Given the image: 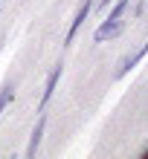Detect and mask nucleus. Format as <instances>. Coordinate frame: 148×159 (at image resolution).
Instances as JSON below:
<instances>
[{"mask_svg": "<svg viewBox=\"0 0 148 159\" xmlns=\"http://www.w3.org/2000/svg\"><path fill=\"white\" fill-rule=\"evenodd\" d=\"M142 159H148V148H145V151H142Z\"/></svg>", "mask_w": 148, "mask_h": 159, "instance_id": "9", "label": "nucleus"}, {"mask_svg": "<svg viewBox=\"0 0 148 159\" xmlns=\"http://www.w3.org/2000/svg\"><path fill=\"white\" fill-rule=\"evenodd\" d=\"M128 6H131V0H116V3L110 6V12H107L105 17H125V12H128Z\"/></svg>", "mask_w": 148, "mask_h": 159, "instance_id": "7", "label": "nucleus"}, {"mask_svg": "<svg viewBox=\"0 0 148 159\" xmlns=\"http://www.w3.org/2000/svg\"><path fill=\"white\" fill-rule=\"evenodd\" d=\"M61 75H64V61H58V64H55V67L50 70L47 81H44V90H41V98H38V113L50 107V101H52V96H55V90H58Z\"/></svg>", "mask_w": 148, "mask_h": 159, "instance_id": "2", "label": "nucleus"}, {"mask_svg": "<svg viewBox=\"0 0 148 159\" xmlns=\"http://www.w3.org/2000/svg\"><path fill=\"white\" fill-rule=\"evenodd\" d=\"M12 101H15V84L6 81L3 87H0V116H3V110L12 104Z\"/></svg>", "mask_w": 148, "mask_h": 159, "instance_id": "6", "label": "nucleus"}, {"mask_svg": "<svg viewBox=\"0 0 148 159\" xmlns=\"http://www.w3.org/2000/svg\"><path fill=\"white\" fill-rule=\"evenodd\" d=\"M0 6H3V0H0Z\"/></svg>", "mask_w": 148, "mask_h": 159, "instance_id": "10", "label": "nucleus"}, {"mask_svg": "<svg viewBox=\"0 0 148 159\" xmlns=\"http://www.w3.org/2000/svg\"><path fill=\"white\" fill-rule=\"evenodd\" d=\"M145 55H148V41H142V43L136 46L134 52H128L125 58H122V61L116 64V70H113V78H116V81H122V78L128 75V72H131V70L136 67V64H140V61L145 58Z\"/></svg>", "mask_w": 148, "mask_h": 159, "instance_id": "4", "label": "nucleus"}, {"mask_svg": "<svg viewBox=\"0 0 148 159\" xmlns=\"http://www.w3.org/2000/svg\"><path fill=\"white\" fill-rule=\"evenodd\" d=\"M93 9H96V0H81V3H79L76 15H73V20H70V26H67V35H64V46H70L73 41H76L79 29L84 26V20L90 17V12H93Z\"/></svg>", "mask_w": 148, "mask_h": 159, "instance_id": "1", "label": "nucleus"}, {"mask_svg": "<svg viewBox=\"0 0 148 159\" xmlns=\"http://www.w3.org/2000/svg\"><path fill=\"white\" fill-rule=\"evenodd\" d=\"M44 133H47V113L41 110V116H38V121H35V127H32V133H29L26 159H35V156H38V148H41V142H44Z\"/></svg>", "mask_w": 148, "mask_h": 159, "instance_id": "5", "label": "nucleus"}, {"mask_svg": "<svg viewBox=\"0 0 148 159\" xmlns=\"http://www.w3.org/2000/svg\"><path fill=\"white\" fill-rule=\"evenodd\" d=\"M110 3H113V0H99V3H96V9H107Z\"/></svg>", "mask_w": 148, "mask_h": 159, "instance_id": "8", "label": "nucleus"}, {"mask_svg": "<svg viewBox=\"0 0 148 159\" xmlns=\"http://www.w3.org/2000/svg\"><path fill=\"white\" fill-rule=\"evenodd\" d=\"M125 29V20L122 17H105L99 26H96V32H93V43H105V41H113L119 38Z\"/></svg>", "mask_w": 148, "mask_h": 159, "instance_id": "3", "label": "nucleus"}]
</instances>
